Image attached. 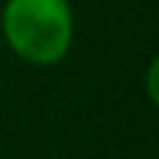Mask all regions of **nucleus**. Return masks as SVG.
I'll list each match as a JSON object with an SVG mask.
<instances>
[{
    "label": "nucleus",
    "instance_id": "obj_1",
    "mask_svg": "<svg viewBox=\"0 0 159 159\" xmlns=\"http://www.w3.org/2000/svg\"><path fill=\"white\" fill-rule=\"evenodd\" d=\"M3 36L22 61L36 67L56 64L73 45V8L67 0H8Z\"/></svg>",
    "mask_w": 159,
    "mask_h": 159
},
{
    "label": "nucleus",
    "instance_id": "obj_2",
    "mask_svg": "<svg viewBox=\"0 0 159 159\" xmlns=\"http://www.w3.org/2000/svg\"><path fill=\"white\" fill-rule=\"evenodd\" d=\"M145 87H148L151 101L159 106V56L148 64V73H145Z\"/></svg>",
    "mask_w": 159,
    "mask_h": 159
}]
</instances>
